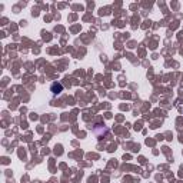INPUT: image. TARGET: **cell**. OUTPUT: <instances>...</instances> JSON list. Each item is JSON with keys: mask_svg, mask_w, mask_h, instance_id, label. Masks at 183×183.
I'll return each mask as SVG.
<instances>
[{"mask_svg": "<svg viewBox=\"0 0 183 183\" xmlns=\"http://www.w3.org/2000/svg\"><path fill=\"white\" fill-rule=\"evenodd\" d=\"M50 92H52L53 94H60L62 92H63V85H62L60 82L52 83V86H50Z\"/></svg>", "mask_w": 183, "mask_h": 183, "instance_id": "cell-1", "label": "cell"}]
</instances>
